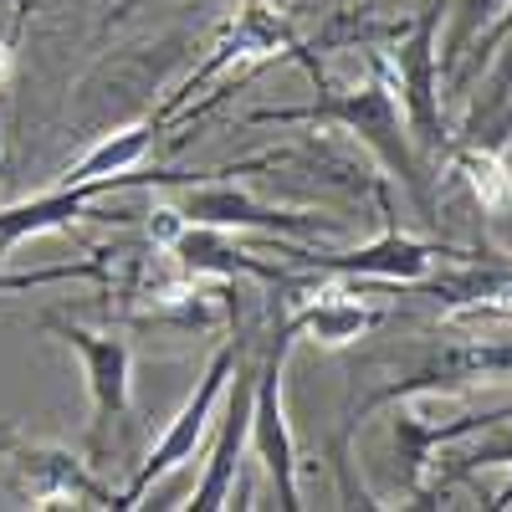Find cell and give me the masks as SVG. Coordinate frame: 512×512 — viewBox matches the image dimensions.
I'll use <instances>...</instances> for the list:
<instances>
[{
    "label": "cell",
    "instance_id": "6da1fadb",
    "mask_svg": "<svg viewBox=\"0 0 512 512\" xmlns=\"http://www.w3.org/2000/svg\"><path fill=\"white\" fill-rule=\"evenodd\" d=\"M313 82H318V98L308 108H262V113H251V123H328V128H349V134L364 139L374 149V159L410 190V200L425 210V216H436L431 169H425L420 149L410 144L400 98L390 88V77L379 72V62L369 57V77L344 82V88H333V82L318 77V72H313Z\"/></svg>",
    "mask_w": 512,
    "mask_h": 512
},
{
    "label": "cell",
    "instance_id": "7a4b0ae2",
    "mask_svg": "<svg viewBox=\"0 0 512 512\" xmlns=\"http://www.w3.org/2000/svg\"><path fill=\"white\" fill-rule=\"evenodd\" d=\"M446 11H451V0H431V6L415 11V21L400 26L390 52H369L379 62V72L390 77L420 159H441L451 144L446 108H441V21H446Z\"/></svg>",
    "mask_w": 512,
    "mask_h": 512
},
{
    "label": "cell",
    "instance_id": "3957f363",
    "mask_svg": "<svg viewBox=\"0 0 512 512\" xmlns=\"http://www.w3.org/2000/svg\"><path fill=\"white\" fill-rule=\"evenodd\" d=\"M287 292L292 287H272V303H267V359L256 364V405H251V441L246 446L256 451V461H262L267 477L277 482L282 507L297 512L303 507V497H297V446H292L287 415H282V369H287V354L297 344Z\"/></svg>",
    "mask_w": 512,
    "mask_h": 512
},
{
    "label": "cell",
    "instance_id": "277c9868",
    "mask_svg": "<svg viewBox=\"0 0 512 512\" xmlns=\"http://www.w3.org/2000/svg\"><path fill=\"white\" fill-rule=\"evenodd\" d=\"M512 374V338H456V344L436 349L431 359H420L410 374H395L390 384H379L369 400H359L344 420V431H338V451L349 446V436L359 425L395 405V400H415V395H451V390H466V384H492V379H507Z\"/></svg>",
    "mask_w": 512,
    "mask_h": 512
},
{
    "label": "cell",
    "instance_id": "5b68a950",
    "mask_svg": "<svg viewBox=\"0 0 512 512\" xmlns=\"http://www.w3.org/2000/svg\"><path fill=\"white\" fill-rule=\"evenodd\" d=\"M41 328L57 333V344H67L82 359L88 374V400H93V420H88V461L98 466L113 451V431L128 415V395H134V349L118 333H93L82 323H67L57 313L41 318Z\"/></svg>",
    "mask_w": 512,
    "mask_h": 512
},
{
    "label": "cell",
    "instance_id": "8992f818",
    "mask_svg": "<svg viewBox=\"0 0 512 512\" xmlns=\"http://www.w3.org/2000/svg\"><path fill=\"white\" fill-rule=\"evenodd\" d=\"M236 354H241V338H231V344H221L216 354H210V364H205V374H200V384H195V395L180 405L175 420L164 425V436H159L154 451L144 456V466L134 472V482L118 492V507H139V497H144L159 477H169L180 461L195 456V446L205 441L210 415H216V400L226 395V384H231V374H236Z\"/></svg>",
    "mask_w": 512,
    "mask_h": 512
},
{
    "label": "cell",
    "instance_id": "52a82bcc",
    "mask_svg": "<svg viewBox=\"0 0 512 512\" xmlns=\"http://www.w3.org/2000/svg\"><path fill=\"white\" fill-rule=\"evenodd\" d=\"M292 272H318V277H364V282H390V287H415L431 272L436 256H446L441 246L405 236L395 226H384L374 241L354 246V251H303V246H277Z\"/></svg>",
    "mask_w": 512,
    "mask_h": 512
},
{
    "label": "cell",
    "instance_id": "ba28073f",
    "mask_svg": "<svg viewBox=\"0 0 512 512\" xmlns=\"http://www.w3.org/2000/svg\"><path fill=\"white\" fill-rule=\"evenodd\" d=\"M221 175V169H216ZM216 175H200L190 185H180V216L195 226H221V231H262V236H333L338 226L328 216H313V210H277L251 200L246 190L216 180Z\"/></svg>",
    "mask_w": 512,
    "mask_h": 512
},
{
    "label": "cell",
    "instance_id": "9c48e42d",
    "mask_svg": "<svg viewBox=\"0 0 512 512\" xmlns=\"http://www.w3.org/2000/svg\"><path fill=\"white\" fill-rule=\"evenodd\" d=\"M400 410H395V420H390V431H395V466H400V487L415 497V507H425V497H431V461H436V451L446 446V441H456V436H466V431H487V425H502V420H512V400H502V405H487V410H466V415H456V420H425L410 400H395Z\"/></svg>",
    "mask_w": 512,
    "mask_h": 512
},
{
    "label": "cell",
    "instance_id": "30bf717a",
    "mask_svg": "<svg viewBox=\"0 0 512 512\" xmlns=\"http://www.w3.org/2000/svg\"><path fill=\"white\" fill-rule=\"evenodd\" d=\"M251 405H256V359L241 338V354H236V390L226 400V415H221V431L210 441V461H205V477L195 487V497L185 507L195 512H216L226 507L231 487H236V472H241V451L251 441Z\"/></svg>",
    "mask_w": 512,
    "mask_h": 512
},
{
    "label": "cell",
    "instance_id": "8fae6325",
    "mask_svg": "<svg viewBox=\"0 0 512 512\" xmlns=\"http://www.w3.org/2000/svg\"><path fill=\"white\" fill-rule=\"evenodd\" d=\"M16 466L26 482V502L31 507H118V492H108L82 456L62 451V446H16Z\"/></svg>",
    "mask_w": 512,
    "mask_h": 512
},
{
    "label": "cell",
    "instance_id": "7c38bea8",
    "mask_svg": "<svg viewBox=\"0 0 512 512\" xmlns=\"http://www.w3.org/2000/svg\"><path fill=\"white\" fill-rule=\"evenodd\" d=\"M287 313H292L297 338L313 333L318 344H328V349H344V344H354V338H364L369 328L384 323V308L354 303V292H338V287L333 292L308 287L303 297H292V303H287Z\"/></svg>",
    "mask_w": 512,
    "mask_h": 512
},
{
    "label": "cell",
    "instance_id": "4fadbf2b",
    "mask_svg": "<svg viewBox=\"0 0 512 512\" xmlns=\"http://www.w3.org/2000/svg\"><path fill=\"white\" fill-rule=\"evenodd\" d=\"M451 144H472V149L507 154V144H512V47L492 67V77L482 82V93L472 98V108H466V118H461V128L451 134Z\"/></svg>",
    "mask_w": 512,
    "mask_h": 512
},
{
    "label": "cell",
    "instance_id": "5bb4252c",
    "mask_svg": "<svg viewBox=\"0 0 512 512\" xmlns=\"http://www.w3.org/2000/svg\"><path fill=\"white\" fill-rule=\"evenodd\" d=\"M446 175L472 195V205L482 216H502L512 205V175H507V154L492 149H472V144H446Z\"/></svg>",
    "mask_w": 512,
    "mask_h": 512
},
{
    "label": "cell",
    "instance_id": "9a60e30c",
    "mask_svg": "<svg viewBox=\"0 0 512 512\" xmlns=\"http://www.w3.org/2000/svg\"><path fill=\"white\" fill-rule=\"evenodd\" d=\"M159 134H164V113H149L144 123H134V128H123V134L103 139L88 159L67 164L57 185H82V180H103V175H128V169H134V164L149 154V144H154Z\"/></svg>",
    "mask_w": 512,
    "mask_h": 512
},
{
    "label": "cell",
    "instance_id": "2e32d148",
    "mask_svg": "<svg viewBox=\"0 0 512 512\" xmlns=\"http://www.w3.org/2000/svg\"><path fill=\"white\" fill-rule=\"evenodd\" d=\"M507 11V0H451V36H446V52H441V72H451L456 62H461V52L472 47V36L487 26V21H497Z\"/></svg>",
    "mask_w": 512,
    "mask_h": 512
},
{
    "label": "cell",
    "instance_id": "e0dca14e",
    "mask_svg": "<svg viewBox=\"0 0 512 512\" xmlns=\"http://www.w3.org/2000/svg\"><path fill=\"white\" fill-rule=\"evenodd\" d=\"M507 36H512V0H507V11H502L497 21H487V26L472 36V47H466V52H461V62L451 67V88H456V93H466V88H472V82L482 77V67L492 62V52L502 47Z\"/></svg>",
    "mask_w": 512,
    "mask_h": 512
},
{
    "label": "cell",
    "instance_id": "ac0fdd59",
    "mask_svg": "<svg viewBox=\"0 0 512 512\" xmlns=\"http://www.w3.org/2000/svg\"><path fill=\"white\" fill-rule=\"evenodd\" d=\"M482 466H507V472H512V431L497 436V441H487V446H477V451H466V456H456V477H472V472H482ZM487 507H497V512L512 507V477H507V487Z\"/></svg>",
    "mask_w": 512,
    "mask_h": 512
},
{
    "label": "cell",
    "instance_id": "d6986e66",
    "mask_svg": "<svg viewBox=\"0 0 512 512\" xmlns=\"http://www.w3.org/2000/svg\"><path fill=\"white\" fill-rule=\"evenodd\" d=\"M72 277H93L103 282V262H77V267H41V272H0V292H26V287H47V282H72Z\"/></svg>",
    "mask_w": 512,
    "mask_h": 512
},
{
    "label": "cell",
    "instance_id": "ffe728a7",
    "mask_svg": "<svg viewBox=\"0 0 512 512\" xmlns=\"http://www.w3.org/2000/svg\"><path fill=\"white\" fill-rule=\"evenodd\" d=\"M16 446H21V431L16 425H0V456H16Z\"/></svg>",
    "mask_w": 512,
    "mask_h": 512
}]
</instances>
